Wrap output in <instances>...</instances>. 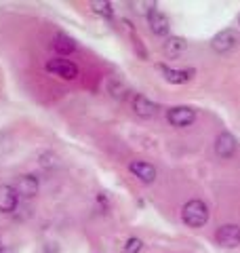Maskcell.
<instances>
[{
  "mask_svg": "<svg viewBox=\"0 0 240 253\" xmlns=\"http://www.w3.org/2000/svg\"><path fill=\"white\" fill-rule=\"evenodd\" d=\"M141 249H143V241L137 239V236H131V239L124 243V251L126 253H139Z\"/></svg>",
  "mask_w": 240,
  "mask_h": 253,
  "instance_id": "2e32d148",
  "label": "cell"
},
{
  "mask_svg": "<svg viewBox=\"0 0 240 253\" xmlns=\"http://www.w3.org/2000/svg\"><path fill=\"white\" fill-rule=\"evenodd\" d=\"M17 203H19L17 190L6 184L0 186V213H13L17 209Z\"/></svg>",
  "mask_w": 240,
  "mask_h": 253,
  "instance_id": "8fae6325",
  "label": "cell"
},
{
  "mask_svg": "<svg viewBox=\"0 0 240 253\" xmlns=\"http://www.w3.org/2000/svg\"><path fill=\"white\" fill-rule=\"evenodd\" d=\"M215 243L223 249H236L240 245V226L238 224H223L215 230Z\"/></svg>",
  "mask_w": 240,
  "mask_h": 253,
  "instance_id": "3957f363",
  "label": "cell"
},
{
  "mask_svg": "<svg viewBox=\"0 0 240 253\" xmlns=\"http://www.w3.org/2000/svg\"><path fill=\"white\" fill-rule=\"evenodd\" d=\"M236 44H238V34H236V30H232V28H226V30L217 32V34L213 36V41H211L213 51H217L221 55L230 53L232 49H236Z\"/></svg>",
  "mask_w": 240,
  "mask_h": 253,
  "instance_id": "5b68a950",
  "label": "cell"
},
{
  "mask_svg": "<svg viewBox=\"0 0 240 253\" xmlns=\"http://www.w3.org/2000/svg\"><path fill=\"white\" fill-rule=\"evenodd\" d=\"M238 26H240V15H238Z\"/></svg>",
  "mask_w": 240,
  "mask_h": 253,
  "instance_id": "d6986e66",
  "label": "cell"
},
{
  "mask_svg": "<svg viewBox=\"0 0 240 253\" xmlns=\"http://www.w3.org/2000/svg\"><path fill=\"white\" fill-rule=\"evenodd\" d=\"M46 72L53 74V76H59L63 81H74L78 76V66L72 63L68 59H61V57H55V59H49L46 61Z\"/></svg>",
  "mask_w": 240,
  "mask_h": 253,
  "instance_id": "277c9868",
  "label": "cell"
},
{
  "mask_svg": "<svg viewBox=\"0 0 240 253\" xmlns=\"http://www.w3.org/2000/svg\"><path fill=\"white\" fill-rule=\"evenodd\" d=\"M181 219L188 228H202L209 221V205L200 199H192L183 205L181 209Z\"/></svg>",
  "mask_w": 240,
  "mask_h": 253,
  "instance_id": "6da1fadb",
  "label": "cell"
},
{
  "mask_svg": "<svg viewBox=\"0 0 240 253\" xmlns=\"http://www.w3.org/2000/svg\"><path fill=\"white\" fill-rule=\"evenodd\" d=\"M110 91H112V95H116V97H122V93H126V86L118 84L116 81H110Z\"/></svg>",
  "mask_w": 240,
  "mask_h": 253,
  "instance_id": "e0dca14e",
  "label": "cell"
},
{
  "mask_svg": "<svg viewBox=\"0 0 240 253\" xmlns=\"http://www.w3.org/2000/svg\"><path fill=\"white\" fill-rule=\"evenodd\" d=\"M198 118V112L192 106H173L166 110V121L175 129H183V126L194 125Z\"/></svg>",
  "mask_w": 240,
  "mask_h": 253,
  "instance_id": "7a4b0ae2",
  "label": "cell"
},
{
  "mask_svg": "<svg viewBox=\"0 0 240 253\" xmlns=\"http://www.w3.org/2000/svg\"><path fill=\"white\" fill-rule=\"evenodd\" d=\"M236 150H238L236 135H232L230 131L219 133L217 139H215V154H217L219 158H232L236 154Z\"/></svg>",
  "mask_w": 240,
  "mask_h": 253,
  "instance_id": "8992f818",
  "label": "cell"
},
{
  "mask_svg": "<svg viewBox=\"0 0 240 253\" xmlns=\"http://www.w3.org/2000/svg\"><path fill=\"white\" fill-rule=\"evenodd\" d=\"M188 49V42L183 41L181 36H166V41L162 44V51L164 55L169 59H175V57H179V55Z\"/></svg>",
  "mask_w": 240,
  "mask_h": 253,
  "instance_id": "4fadbf2b",
  "label": "cell"
},
{
  "mask_svg": "<svg viewBox=\"0 0 240 253\" xmlns=\"http://www.w3.org/2000/svg\"><path fill=\"white\" fill-rule=\"evenodd\" d=\"M91 6H93L95 13L101 15V17H106V19L114 17V9H112V4L106 2V0H95V2H91Z\"/></svg>",
  "mask_w": 240,
  "mask_h": 253,
  "instance_id": "9a60e30c",
  "label": "cell"
},
{
  "mask_svg": "<svg viewBox=\"0 0 240 253\" xmlns=\"http://www.w3.org/2000/svg\"><path fill=\"white\" fill-rule=\"evenodd\" d=\"M148 23H150V30L154 32L156 36H169V30H171L169 17L160 9H156V6H152L148 11Z\"/></svg>",
  "mask_w": 240,
  "mask_h": 253,
  "instance_id": "ba28073f",
  "label": "cell"
},
{
  "mask_svg": "<svg viewBox=\"0 0 240 253\" xmlns=\"http://www.w3.org/2000/svg\"><path fill=\"white\" fill-rule=\"evenodd\" d=\"M129 171L141 181V184H154V179L158 175L156 167L152 163H148V161H131L129 163Z\"/></svg>",
  "mask_w": 240,
  "mask_h": 253,
  "instance_id": "52a82bcc",
  "label": "cell"
},
{
  "mask_svg": "<svg viewBox=\"0 0 240 253\" xmlns=\"http://www.w3.org/2000/svg\"><path fill=\"white\" fill-rule=\"evenodd\" d=\"M53 49L59 55H70V53L76 51V42H74V38L59 34V36H55V41H53Z\"/></svg>",
  "mask_w": 240,
  "mask_h": 253,
  "instance_id": "5bb4252c",
  "label": "cell"
},
{
  "mask_svg": "<svg viewBox=\"0 0 240 253\" xmlns=\"http://www.w3.org/2000/svg\"><path fill=\"white\" fill-rule=\"evenodd\" d=\"M46 249H49V253H59V247H55V245H49Z\"/></svg>",
  "mask_w": 240,
  "mask_h": 253,
  "instance_id": "ac0fdd59",
  "label": "cell"
},
{
  "mask_svg": "<svg viewBox=\"0 0 240 253\" xmlns=\"http://www.w3.org/2000/svg\"><path fill=\"white\" fill-rule=\"evenodd\" d=\"M158 70H160V74H162V78L166 83H171V84H183V83H188L192 76H194V70L188 68V70H175V68H169V66H164V63H158Z\"/></svg>",
  "mask_w": 240,
  "mask_h": 253,
  "instance_id": "30bf717a",
  "label": "cell"
},
{
  "mask_svg": "<svg viewBox=\"0 0 240 253\" xmlns=\"http://www.w3.org/2000/svg\"><path fill=\"white\" fill-rule=\"evenodd\" d=\"M131 106H133V112L139 118H154L158 114V104H154V101L148 99L146 95H141V93L135 95Z\"/></svg>",
  "mask_w": 240,
  "mask_h": 253,
  "instance_id": "9c48e42d",
  "label": "cell"
},
{
  "mask_svg": "<svg viewBox=\"0 0 240 253\" xmlns=\"http://www.w3.org/2000/svg\"><path fill=\"white\" fill-rule=\"evenodd\" d=\"M15 190H17V194H23V196H28V199H32V196L38 194L40 181L34 175H21V177H17Z\"/></svg>",
  "mask_w": 240,
  "mask_h": 253,
  "instance_id": "7c38bea8",
  "label": "cell"
}]
</instances>
